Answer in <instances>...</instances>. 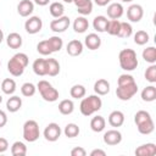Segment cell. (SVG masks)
I'll use <instances>...</instances> for the list:
<instances>
[{
	"instance_id": "cell-7",
	"label": "cell",
	"mask_w": 156,
	"mask_h": 156,
	"mask_svg": "<svg viewBox=\"0 0 156 156\" xmlns=\"http://www.w3.org/2000/svg\"><path fill=\"white\" fill-rule=\"evenodd\" d=\"M61 133H62V130H61L60 126L55 122H51L45 127V129L43 132V135L48 141L54 143V141L58 140V138L61 136Z\"/></svg>"
},
{
	"instance_id": "cell-10",
	"label": "cell",
	"mask_w": 156,
	"mask_h": 156,
	"mask_svg": "<svg viewBox=\"0 0 156 156\" xmlns=\"http://www.w3.org/2000/svg\"><path fill=\"white\" fill-rule=\"evenodd\" d=\"M102 140L106 145L115 146V145H118L122 141V134L117 129H110V130L105 132V134L102 136Z\"/></svg>"
},
{
	"instance_id": "cell-33",
	"label": "cell",
	"mask_w": 156,
	"mask_h": 156,
	"mask_svg": "<svg viewBox=\"0 0 156 156\" xmlns=\"http://www.w3.org/2000/svg\"><path fill=\"white\" fill-rule=\"evenodd\" d=\"M11 154L13 156H24L27 154V146L22 141H15L11 145Z\"/></svg>"
},
{
	"instance_id": "cell-34",
	"label": "cell",
	"mask_w": 156,
	"mask_h": 156,
	"mask_svg": "<svg viewBox=\"0 0 156 156\" xmlns=\"http://www.w3.org/2000/svg\"><path fill=\"white\" fill-rule=\"evenodd\" d=\"M69 94L73 99H82L87 94V89L84 85L82 84H74L71 89H69Z\"/></svg>"
},
{
	"instance_id": "cell-27",
	"label": "cell",
	"mask_w": 156,
	"mask_h": 156,
	"mask_svg": "<svg viewBox=\"0 0 156 156\" xmlns=\"http://www.w3.org/2000/svg\"><path fill=\"white\" fill-rule=\"evenodd\" d=\"M141 100L146 102H151L156 100V88L154 85H147L141 90Z\"/></svg>"
},
{
	"instance_id": "cell-40",
	"label": "cell",
	"mask_w": 156,
	"mask_h": 156,
	"mask_svg": "<svg viewBox=\"0 0 156 156\" xmlns=\"http://www.w3.org/2000/svg\"><path fill=\"white\" fill-rule=\"evenodd\" d=\"M149 41V34L145 30H138L134 34V43L136 45H145Z\"/></svg>"
},
{
	"instance_id": "cell-12",
	"label": "cell",
	"mask_w": 156,
	"mask_h": 156,
	"mask_svg": "<svg viewBox=\"0 0 156 156\" xmlns=\"http://www.w3.org/2000/svg\"><path fill=\"white\" fill-rule=\"evenodd\" d=\"M34 11V2L32 0H21L17 5V12L22 17H28Z\"/></svg>"
},
{
	"instance_id": "cell-25",
	"label": "cell",
	"mask_w": 156,
	"mask_h": 156,
	"mask_svg": "<svg viewBox=\"0 0 156 156\" xmlns=\"http://www.w3.org/2000/svg\"><path fill=\"white\" fill-rule=\"evenodd\" d=\"M107 24H108V20H107V17H105V16H96V17L93 20V27H94V29H95L96 32H99V33L106 32Z\"/></svg>"
},
{
	"instance_id": "cell-31",
	"label": "cell",
	"mask_w": 156,
	"mask_h": 156,
	"mask_svg": "<svg viewBox=\"0 0 156 156\" xmlns=\"http://www.w3.org/2000/svg\"><path fill=\"white\" fill-rule=\"evenodd\" d=\"M58 111L62 115H71L74 111V104L69 99H65L58 104Z\"/></svg>"
},
{
	"instance_id": "cell-14",
	"label": "cell",
	"mask_w": 156,
	"mask_h": 156,
	"mask_svg": "<svg viewBox=\"0 0 156 156\" xmlns=\"http://www.w3.org/2000/svg\"><path fill=\"white\" fill-rule=\"evenodd\" d=\"M106 12H107V16L111 20H118V18L122 17V15L124 12V9H123V6L119 2H111L107 6Z\"/></svg>"
},
{
	"instance_id": "cell-54",
	"label": "cell",
	"mask_w": 156,
	"mask_h": 156,
	"mask_svg": "<svg viewBox=\"0 0 156 156\" xmlns=\"http://www.w3.org/2000/svg\"><path fill=\"white\" fill-rule=\"evenodd\" d=\"M1 102H2V96L0 95V104H1Z\"/></svg>"
},
{
	"instance_id": "cell-9",
	"label": "cell",
	"mask_w": 156,
	"mask_h": 156,
	"mask_svg": "<svg viewBox=\"0 0 156 156\" xmlns=\"http://www.w3.org/2000/svg\"><path fill=\"white\" fill-rule=\"evenodd\" d=\"M69 24H71L69 18L67 16H61L50 22V29L55 33H63L66 29H68Z\"/></svg>"
},
{
	"instance_id": "cell-42",
	"label": "cell",
	"mask_w": 156,
	"mask_h": 156,
	"mask_svg": "<svg viewBox=\"0 0 156 156\" xmlns=\"http://www.w3.org/2000/svg\"><path fill=\"white\" fill-rule=\"evenodd\" d=\"M145 79L150 83H155L156 82V65L155 63H151L146 71H145Z\"/></svg>"
},
{
	"instance_id": "cell-30",
	"label": "cell",
	"mask_w": 156,
	"mask_h": 156,
	"mask_svg": "<svg viewBox=\"0 0 156 156\" xmlns=\"http://www.w3.org/2000/svg\"><path fill=\"white\" fill-rule=\"evenodd\" d=\"M46 40H48V44H49V48H50L51 52H57L63 46V40L57 35H52Z\"/></svg>"
},
{
	"instance_id": "cell-2",
	"label": "cell",
	"mask_w": 156,
	"mask_h": 156,
	"mask_svg": "<svg viewBox=\"0 0 156 156\" xmlns=\"http://www.w3.org/2000/svg\"><path fill=\"white\" fill-rule=\"evenodd\" d=\"M118 62L121 68L127 72L134 71L139 65L136 52L133 49H122L118 54Z\"/></svg>"
},
{
	"instance_id": "cell-37",
	"label": "cell",
	"mask_w": 156,
	"mask_h": 156,
	"mask_svg": "<svg viewBox=\"0 0 156 156\" xmlns=\"http://www.w3.org/2000/svg\"><path fill=\"white\" fill-rule=\"evenodd\" d=\"M79 132H80V129L76 123H68L63 129V133L67 138H76V136H78Z\"/></svg>"
},
{
	"instance_id": "cell-19",
	"label": "cell",
	"mask_w": 156,
	"mask_h": 156,
	"mask_svg": "<svg viewBox=\"0 0 156 156\" xmlns=\"http://www.w3.org/2000/svg\"><path fill=\"white\" fill-rule=\"evenodd\" d=\"M94 91L99 96H104V95L108 94L110 93V83L106 79H104V78L98 79L94 83Z\"/></svg>"
},
{
	"instance_id": "cell-3",
	"label": "cell",
	"mask_w": 156,
	"mask_h": 156,
	"mask_svg": "<svg viewBox=\"0 0 156 156\" xmlns=\"http://www.w3.org/2000/svg\"><path fill=\"white\" fill-rule=\"evenodd\" d=\"M102 106V100L99 95H89L87 98H82L79 110L83 116H91L93 113L98 112Z\"/></svg>"
},
{
	"instance_id": "cell-46",
	"label": "cell",
	"mask_w": 156,
	"mask_h": 156,
	"mask_svg": "<svg viewBox=\"0 0 156 156\" xmlns=\"http://www.w3.org/2000/svg\"><path fill=\"white\" fill-rule=\"evenodd\" d=\"M7 149H9V141H7V139L0 136V154L5 152Z\"/></svg>"
},
{
	"instance_id": "cell-6",
	"label": "cell",
	"mask_w": 156,
	"mask_h": 156,
	"mask_svg": "<svg viewBox=\"0 0 156 156\" xmlns=\"http://www.w3.org/2000/svg\"><path fill=\"white\" fill-rule=\"evenodd\" d=\"M136 93H138V84H136V82H132V83L117 85V89H116V95L122 101L130 100Z\"/></svg>"
},
{
	"instance_id": "cell-8",
	"label": "cell",
	"mask_w": 156,
	"mask_h": 156,
	"mask_svg": "<svg viewBox=\"0 0 156 156\" xmlns=\"http://www.w3.org/2000/svg\"><path fill=\"white\" fill-rule=\"evenodd\" d=\"M43 28V21L38 16H30L24 22V29L28 34H37Z\"/></svg>"
},
{
	"instance_id": "cell-22",
	"label": "cell",
	"mask_w": 156,
	"mask_h": 156,
	"mask_svg": "<svg viewBox=\"0 0 156 156\" xmlns=\"http://www.w3.org/2000/svg\"><path fill=\"white\" fill-rule=\"evenodd\" d=\"M22 107V99L17 95H12L6 101V108L10 112H17Z\"/></svg>"
},
{
	"instance_id": "cell-36",
	"label": "cell",
	"mask_w": 156,
	"mask_h": 156,
	"mask_svg": "<svg viewBox=\"0 0 156 156\" xmlns=\"http://www.w3.org/2000/svg\"><path fill=\"white\" fill-rule=\"evenodd\" d=\"M132 34H133V27L130 26V23L121 22V27H119V32H118L117 37H119V38H129Z\"/></svg>"
},
{
	"instance_id": "cell-48",
	"label": "cell",
	"mask_w": 156,
	"mask_h": 156,
	"mask_svg": "<svg viewBox=\"0 0 156 156\" xmlns=\"http://www.w3.org/2000/svg\"><path fill=\"white\" fill-rule=\"evenodd\" d=\"M90 156H106V152L101 149H94L90 152Z\"/></svg>"
},
{
	"instance_id": "cell-24",
	"label": "cell",
	"mask_w": 156,
	"mask_h": 156,
	"mask_svg": "<svg viewBox=\"0 0 156 156\" xmlns=\"http://www.w3.org/2000/svg\"><path fill=\"white\" fill-rule=\"evenodd\" d=\"M89 28V22L85 16H78L73 22V29L76 33H84Z\"/></svg>"
},
{
	"instance_id": "cell-38",
	"label": "cell",
	"mask_w": 156,
	"mask_h": 156,
	"mask_svg": "<svg viewBox=\"0 0 156 156\" xmlns=\"http://www.w3.org/2000/svg\"><path fill=\"white\" fill-rule=\"evenodd\" d=\"M35 91H37V87H35L33 83L27 82V83H23L22 87H21V93H22V95L26 96V98L33 96V95L35 94Z\"/></svg>"
},
{
	"instance_id": "cell-49",
	"label": "cell",
	"mask_w": 156,
	"mask_h": 156,
	"mask_svg": "<svg viewBox=\"0 0 156 156\" xmlns=\"http://www.w3.org/2000/svg\"><path fill=\"white\" fill-rule=\"evenodd\" d=\"M112 0H94V2L98 5V6H106L107 4H110Z\"/></svg>"
},
{
	"instance_id": "cell-4",
	"label": "cell",
	"mask_w": 156,
	"mask_h": 156,
	"mask_svg": "<svg viewBox=\"0 0 156 156\" xmlns=\"http://www.w3.org/2000/svg\"><path fill=\"white\" fill-rule=\"evenodd\" d=\"M37 89L39 90L41 98L48 102H54L58 99V91L48 80H44V79L39 80L37 84Z\"/></svg>"
},
{
	"instance_id": "cell-11",
	"label": "cell",
	"mask_w": 156,
	"mask_h": 156,
	"mask_svg": "<svg viewBox=\"0 0 156 156\" xmlns=\"http://www.w3.org/2000/svg\"><path fill=\"white\" fill-rule=\"evenodd\" d=\"M144 16V10L141 7V5L139 4H133L127 9V18L130 22H139Z\"/></svg>"
},
{
	"instance_id": "cell-53",
	"label": "cell",
	"mask_w": 156,
	"mask_h": 156,
	"mask_svg": "<svg viewBox=\"0 0 156 156\" xmlns=\"http://www.w3.org/2000/svg\"><path fill=\"white\" fill-rule=\"evenodd\" d=\"M121 1H123V2H130V1H133V0H121Z\"/></svg>"
},
{
	"instance_id": "cell-13",
	"label": "cell",
	"mask_w": 156,
	"mask_h": 156,
	"mask_svg": "<svg viewBox=\"0 0 156 156\" xmlns=\"http://www.w3.org/2000/svg\"><path fill=\"white\" fill-rule=\"evenodd\" d=\"M73 4L77 7V11L80 16L90 15L93 11V1L91 0H73Z\"/></svg>"
},
{
	"instance_id": "cell-35",
	"label": "cell",
	"mask_w": 156,
	"mask_h": 156,
	"mask_svg": "<svg viewBox=\"0 0 156 156\" xmlns=\"http://www.w3.org/2000/svg\"><path fill=\"white\" fill-rule=\"evenodd\" d=\"M143 58L149 62V63H155L156 62V49L154 46H147L146 49L143 50Z\"/></svg>"
},
{
	"instance_id": "cell-47",
	"label": "cell",
	"mask_w": 156,
	"mask_h": 156,
	"mask_svg": "<svg viewBox=\"0 0 156 156\" xmlns=\"http://www.w3.org/2000/svg\"><path fill=\"white\" fill-rule=\"evenodd\" d=\"M7 123V115L5 113V111L0 110V128L5 127Z\"/></svg>"
},
{
	"instance_id": "cell-50",
	"label": "cell",
	"mask_w": 156,
	"mask_h": 156,
	"mask_svg": "<svg viewBox=\"0 0 156 156\" xmlns=\"http://www.w3.org/2000/svg\"><path fill=\"white\" fill-rule=\"evenodd\" d=\"M34 2L37 5H39V6H45V5H48L50 2V0H34Z\"/></svg>"
},
{
	"instance_id": "cell-15",
	"label": "cell",
	"mask_w": 156,
	"mask_h": 156,
	"mask_svg": "<svg viewBox=\"0 0 156 156\" xmlns=\"http://www.w3.org/2000/svg\"><path fill=\"white\" fill-rule=\"evenodd\" d=\"M66 51L71 56H79L83 52V43L78 39H73V40L68 41V44L66 46Z\"/></svg>"
},
{
	"instance_id": "cell-43",
	"label": "cell",
	"mask_w": 156,
	"mask_h": 156,
	"mask_svg": "<svg viewBox=\"0 0 156 156\" xmlns=\"http://www.w3.org/2000/svg\"><path fill=\"white\" fill-rule=\"evenodd\" d=\"M37 51H38L40 55H43V56H48V55L52 54L51 50H50V48H49V44H48V40H46V39L38 43V45H37Z\"/></svg>"
},
{
	"instance_id": "cell-26",
	"label": "cell",
	"mask_w": 156,
	"mask_h": 156,
	"mask_svg": "<svg viewBox=\"0 0 156 156\" xmlns=\"http://www.w3.org/2000/svg\"><path fill=\"white\" fill-rule=\"evenodd\" d=\"M33 72L37 76H46V58H37L33 62Z\"/></svg>"
},
{
	"instance_id": "cell-44",
	"label": "cell",
	"mask_w": 156,
	"mask_h": 156,
	"mask_svg": "<svg viewBox=\"0 0 156 156\" xmlns=\"http://www.w3.org/2000/svg\"><path fill=\"white\" fill-rule=\"evenodd\" d=\"M132 82H135V79L133 78V76L128 74V73H123L118 77L117 79V85H122V84H127V83H132Z\"/></svg>"
},
{
	"instance_id": "cell-5",
	"label": "cell",
	"mask_w": 156,
	"mask_h": 156,
	"mask_svg": "<svg viewBox=\"0 0 156 156\" xmlns=\"http://www.w3.org/2000/svg\"><path fill=\"white\" fill-rule=\"evenodd\" d=\"M40 136V130H39V124L34 119H28L23 124V139L28 143H34L39 139Z\"/></svg>"
},
{
	"instance_id": "cell-17",
	"label": "cell",
	"mask_w": 156,
	"mask_h": 156,
	"mask_svg": "<svg viewBox=\"0 0 156 156\" xmlns=\"http://www.w3.org/2000/svg\"><path fill=\"white\" fill-rule=\"evenodd\" d=\"M124 123V113L119 110H115L108 115V124L111 127L118 128Z\"/></svg>"
},
{
	"instance_id": "cell-55",
	"label": "cell",
	"mask_w": 156,
	"mask_h": 156,
	"mask_svg": "<svg viewBox=\"0 0 156 156\" xmlns=\"http://www.w3.org/2000/svg\"><path fill=\"white\" fill-rule=\"evenodd\" d=\"M0 66H1V61H0Z\"/></svg>"
},
{
	"instance_id": "cell-39",
	"label": "cell",
	"mask_w": 156,
	"mask_h": 156,
	"mask_svg": "<svg viewBox=\"0 0 156 156\" xmlns=\"http://www.w3.org/2000/svg\"><path fill=\"white\" fill-rule=\"evenodd\" d=\"M119 27H121V22L118 20H108V24H107L106 32L110 35H117L118 32H119Z\"/></svg>"
},
{
	"instance_id": "cell-21",
	"label": "cell",
	"mask_w": 156,
	"mask_h": 156,
	"mask_svg": "<svg viewBox=\"0 0 156 156\" xmlns=\"http://www.w3.org/2000/svg\"><path fill=\"white\" fill-rule=\"evenodd\" d=\"M60 73V63L56 58H46V76L55 77Z\"/></svg>"
},
{
	"instance_id": "cell-52",
	"label": "cell",
	"mask_w": 156,
	"mask_h": 156,
	"mask_svg": "<svg viewBox=\"0 0 156 156\" xmlns=\"http://www.w3.org/2000/svg\"><path fill=\"white\" fill-rule=\"evenodd\" d=\"M63 1H65V2H68V4H69V2H73V0H63Z\"/></svg>"
},
{
	"instance_id": "cell-51",
	"label": "cell",
	"mask_w": 156,
	"mask_h": 156,
	"mask_svg": "<svg viewBox=\"0 0 156 156\" xmlns=\"http://www.w3.org/2000/svg\"><path fill=\"white\" fill-rule=\"evenodd\" d=\"M2 40H4V32L0 29V44L2 43Z\"/></svg>"
},
{
	"instance_id": "cell-23",
	"label": "cell",
	"mask_w": 156,
	"mask_h": 156,
	"mask_svg": "<svg viewBox=\"0 0 156 156\" xmlns=\"http://www.w3.org/2000/svg\"><path fill=\"white\" fill-rule=\"evenodd\" d=\"M106 127V119L102 117V116H95L91 118L90 121V128L93 132L95 133H100L105 129Z\"/></svg>"
},
{
	"instance_id": "cell-41",
	"label": "cell",
	"mask_w": 156,
	"mask_h": 156,
	"mask_svg": "<svg viewBox=\"0 0 156 156\" xmlns=\"http://www.w3.org/2000/svg\"><path fill=\"white\" fill-rule=\"evenodd\" d=\"M149 119H151V116H150V113H149L147 111L140 110V111H138V112L134 115V123H135L136 126L140 124V123H144V122H146V121H149Z\"/></svg>"
},
{
	"instance_id": "cell-1",
	"label": "cell",
	"mask_w": 156,
	"mask_h": 156,
	"mask_svg": "<svg viewBox=\"0 0 156 156\" xmlns=\"http://www.w3.org/2000/svg\"><path fill=\"white\" fill-rule=\"evenodd\" d=\"M28 62L29 58L24 52H17L7 62V71L13 77H20L23 74L26 67L28 66Z\"/></svg>"
},
{
	"instance_id": "cell-29",
	"label": "cell",
	"mask_w": 156,
	"mask_h": 156,
	"mask_svg": "<svg viewBox=\"0 0 156 156\" xmlns=\"http://www.w3.org/2000/svg\"><path fill=\"white\" fill-rule=\"evenodd\" d=\"M49 12H50V15H51L54 18H58V17L63 16L65 6H63V4L58 2V1L51 2L50 6H49Z\"/></svg>"
},
{
	"instance_id": "cell-45",
	"label": "cell",
	"mask_w": 156,
	"mask_h": 156,
	"mask_svg": "<svg viewBox=\"0 0 156 156\" xmlns=\"http://www.w3.org/2000/svg\"><path fill=\"white\" fill-rule=\"evenodd\" d=\"M85 155H87V151L82 146H76L71 150V156H85Z\"/></svg>"
},
{
	"instance_id": "cell-20",
	"label": "cell",
	"mask_w": 156,
	"mask_h": 156,
	"mask_svg": "<svg viewBox=\"0 0 156 156\" xmlns=\"http://www.w3.org/2000/svg\"><path fill=\"white\" fill-rule=\"evenodd\" d=\"M22 43H23V39H22L21 34H18L16 32L10 33L6 38V44L11 49H20L22 46Z\"/></svg>"
},
{
	"instance_id": "cell-16",
	"label": "cell",
	"mask_w": 156,
	"mask_h": 156,
	"mask_svg": "<svg viewBox=\"0 0 156 156\" xmlns=\"http://www.w3.org/2000/svg\"><path fill=\"white\" fill-rule=\"evenodd\" d=\"M136 156H154L156 155V145L154 143H146L135 149Z\"/></svg>"
},
{
	"instance_id": "cell-18",
	"label": "cell",
	"mask_w": 156,
	"mask_h": 156,
	"mask_svg": "<svg viewBox=\"0 0 156 156\" xmlns=\"http://www.w3.org/2000/svg\"><path fill=\"white\" fill-rule=\"evenodd\" d=\"M84 44L89 50H98L101 46V38L96 33H90L85 37Z\"/></svg>"
},
{
	"instance_id": "cell-28",
	"label": "cell",
	"mask_w": 156,
	"mask_h": 156,
	"mask_svg": "<svg viewBox=\"0 0 156 156\" xmlns=\"http://www.w3.org/2000/svg\"><path fill=\"white\" fill-rule=\"evenodd\" d=\"M1 90L6 95H12L16 91V82L12 78H5L1 82Z\"/></svg>"
},
{
	"instance_id": "cell-32",
	"label": "cell",
	"mask_w": 156,
	"mask_h": 156,
	"mask_svg": "<svg viewBox=\"0 0 156 156\" xmlns=\"http://www.w3.org/2000/svg\"><path fill=\"white\" fill-rule=\"evenodd\" d=\"M136 128H138V132H139L140 134L149 135V134H151V133L154 132V129H155V123H154V121H152V118H151V119H149V121H146V122H144V123L138 124Z\"/></svg>"
}]
</instances>
